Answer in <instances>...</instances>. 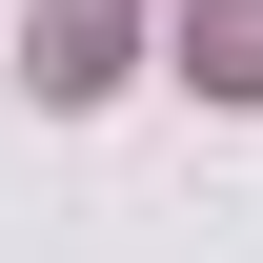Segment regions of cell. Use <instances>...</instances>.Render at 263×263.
<instances>
[{"instance_id": "1", "label": "cell", "mask_w": 263, "mask_h": 263, "mask_svg": "<svg viewBox=\"0 0 263 263\" xmlns=\"http://www.w3.org/2000/svg\"><path fill=\"white\" fill-rule=\"evenodd\" d=\"M21 61H41V101H101V81L142 61V21H122V0H41V21H21Z\"/></svg>"}, {"instance_id": "2", "label": "cell", "mask_w": 263, "mask_h": 263, "mask_svg": "<svg viewBox=\"0 0 263 263\" xmlns=\"http://www.w3.org/2000/svg\"><path fill=\"white\" fill-rule=\"evenodd\" d=\"M182 81L202 101H263V0H182Z\"/></svg>"}]
</instances>
